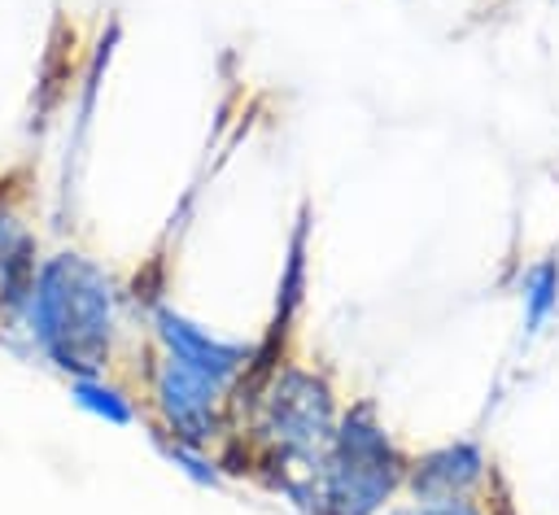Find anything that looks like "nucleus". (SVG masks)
<instances>
[{"label": "nucleus", "mask_w": 559, "mask_h": 515, "mask_svg": "<svg viewBox=\"0 0 559 515\" xmlns=\"http://www.w3.org/2000/svg\"><path fill=\"white\" fill-rule=\"evenodd\" d=\"M122 284L83 249H52L39 258L17 336L66 380L109 375L122 340Z\"/></svg>", "instance_id": "obj_1"}, {"label": "nucleus", "mask_w": 559, "mask_h": 515, "mask_svg": "<svg viewBox=\"0 0 559 515\" xmlns=\"http://www.w3.org/2000/svg\"><path fill=\"white\" fill-rule=\"evenodd\" d=\"M236 432H245V463L271 489L293 471H310L332 441L341 397L328 371L306 362H275L236 388Z\"/></svg>", "instance_id": "obj_2"}, {"label": "nucleus", "mask_w": 559, "mask_h": 515, "mask_svg": "<svg viewBox=\"0 0 559 515\" xmlns=\"http://www.w3.org/2000/svg\"><path fill=\"white\" fill-rule=\"evenodd\" d=\"M406 463L411 450L389 432L376 402H349L319 463L271 489L301 515H384L406 489Z\"/></svg>", "instance_id": "obj_3"}, {"label": "nucleus", "mask_w": 559, "mask_h": 515, "mask_svg": "<svg viewBox=\"0 0 559 515\" xmlns=\"http://www.w3.org/2000/svg\"><path fill=\"white\" fill-rule=\"evenodd\" d=\"M144 406H148V432L170 436L197 450L231 445L236 436V393L157 345H148V371H144Z\"/></svg>", "instance_id": "obj_4"}, {"label": "nucleus", "mask_w": 559, "mask_h": 515, "mask_svg": "<svg viewBox=\"0 0 559 515\" xmlns=\"http://www.w3.org/2000/svg\"><path fill=\"white\" fill-rule=\"evenodd\" d=\"M144 319H148V345H157V349L170 354L175 362H183V367H192V371H201V375L227 384L231 393L258 371L262 349H258L253 340L218 336L214 327H205L201 319L183 314L179 306H170V301H162V297L148 301Z\"/></svg>", "instance_id": "obj_5"}, {"label": "nucleus", "mask_w": 559, "mask_h": 515, "mask_svg": "<svg viewBox=\"0 0 559 515\" xmlns=\"http://www.w3.org/2000/svg\"><path fill=\"white\" fill-rule=\"evenodd\" d=\"M489 484H493L489 450L476 436H454V441H437V445L411 454L402 498H415V502L485 498Z\"/></svg>", "instance_id": "obj_6"}, {"label": "nucleus", "mask_w": 559, "mask_h": 515, "mask_svg": "<svg viewBox=\"0 0 559 515\" xmlns=\"http://www.w3.org/2000/svg\"><path fill=\"white\" fill-rule=\"evenodd\" d=\"M66 384H70V402L109 428H135L144 419L135 393L127 384H118L114 375H83V380H66Z\"/></svg>", "instance_id": "obj_7"}, {"label": "nucleus", "mask_w": 559, "mask_h": 515, "mask_svg": "<svg viewBox=\"0 0 559 515\" xmlns=\"http://www.w3.org/2000/svg\"><path fill=\"white\" fill-rule=\"evenodd\" d=\"M515 297H520V332L537 336L559 314V258H537L533 266H524Z\"/></svg>", "instance_id": "obj_8"}, {"label": "nucleus", "mask_w": 559, "mask_h": 515, "mask_svg": "<svg viewBox=\"0 0 559 515\" xmlns=\"http://www.w3.org/2000/svg\"><path fill=\"white\" fill-rule=\"evenodd\" d=\"M153 445H157V454H162L183 480H192L197 489H223V484H227L223 454L197 450V445H183V441H170V436H153Z\"/></svg>", "instance_id": "obj_9"}, {"label": "nucleus", "mask_w": 559, "mask_h": 515, "mask_svg": "<svg viewBox=\"0 0 559 515\" xmlns=\"http://www.w3.org/2000/svg\"><path fill=\"white\" fill-rule=\"evenodd\" d=\"M419 515H493V502H485V498H437V502H419Z\"/></svg>", "instance_id": "obj_10"}, {"label": "nucleus", "mask_w": 559, "mask_h": 515, "mask_svg": "<svg viewBox=\"0 0 559 515\" xmlns=\"http://www.w3.org/2000/svg\"><path fill=\"white\" fill-rule=\"evenodd\" d=\"M384 515H419V502L415 498H397L393 506H384Z\"/></svg>", "instance_id": "obj_11"}]
</instances>
